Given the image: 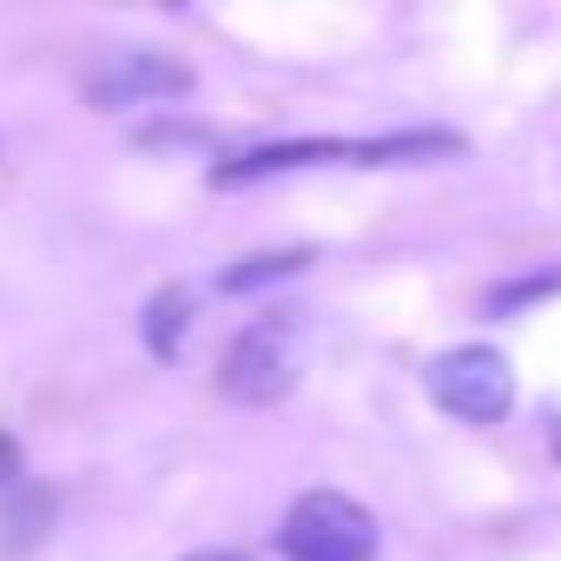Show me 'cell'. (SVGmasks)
I'll return each instance as SVG.
<instances>
[{
    "instance_id": "cell-8",
    "label": "cell",
    "mask_w": 561,
    "mask_h": 561,
    "mask_svg": "<svg viewBox=\"0 0 561 561\" xmlns=\"http://www.w3.org/2000/svg\"><path fill=\"white\" fill-rule=\"evenodd\" d=\"M554 285H561V277H522V285H502V291H495V305L508 311V305H522V298H541V291H554Z\"/></svg>"
},
{
    "instance_id": "cell-11",
    "label": "cell",
    "mask_w": 561,
    "mask_h": 561,
    "mask_svg": "<svg viewBox=\"0 0 561 561\" xmlns=\"http://www.w3.org/2000/svg\"><path fill=\"white\" fill-rule=\"evenodd\" d=\"M554 456H561V436H554Z\"/></svg>"
},
{
    "instance_id": "cell-10",
    "label": "cell",
    "mask_w": 561,
    "mask_h": 561,
    "mask_svg": "<svg viewBox=\"0 0 561 561\" xmlns=\"http://www.w3.org/2000/svg\"><path fill=\"white\" fill-rule=\"evenodd\" d=\"M185 561H251V554H231V548H205V554H185Z\"/></svg>"
},
{
    "instance_id": "cell-1",
    "label": "cell",
    "mask_w": 561,
    "mask_h": 561,
    "mask_svg": "<svg viewBox=\"0 0 561 561\" xmlns=\"http://www.w3.org/2000/svg\"><path fill=\"white\" fill-rule=\"evenodd\" d=\"M285 561H370L377 554V515L337 489H311L291 502L285 528H277Z\"/></svg>"
},
{
    "instance_id": "cell-7",
    "label": "cell",
    "mask_w": 561,
    "mask_h": 561,
    "mask_svg": "<svg viewBox=\"0 0 561 561\" xmlns=\"http://www.w3.org/2000/svg\"><path fill=\"white\" fill-rule=\"evenodd\" d=\"M305 264H311V251H257V257H244V264H231V271H225V291L277 285V277H291V271H305Z\"/></svg>"
},
{
    "instance_id": "cell-4",
    "label": "cell",
    "mask_w": 561,
    "mask_h": 561,
    "mask_svg": "<svg viewBox=\"0 0 561 561\" xmlns=\"http://www.w3.org/2000/svg\"><path fill=\"white\" fill-rule=\"evenodd\" d=\"M185 93H192V67L172 60V54H159V47H113L87 73V100L100 113L152 106V100H185Z\"/></svg>"
},
{
    "instance_id": "cell-5",
    "label": "cell",
    "mask_w": 561,
    "mask_h": 561,
    "mask_svg": "<svg viewBox=\"0 0 561 561\" xmlns=\"http://www.w3.org/2000/svg\"><path fill=\"white\" fill-rule=\"evenodd\" d=\"M54 528V489L47 482H21L0 508V554H34Z\"/></svg>"
},
{
    "instance_id": "cell-6",
    "label": "cell",
    "mask_w": 561,
    "mask_h": 561,
    "mask_svg": "<svg viewBox=\"0 0 561 561\" xmlns=\"http://www.w3.org/2000/svg\"><path fill=\"white\" fill-rule=\"evenodd\" d=\"M185 324H192V291L185 285H165L152 305H146V344H152V357H179V337H185Z\"/></svg>"
},
{
    "instance_id": "cell-3",
    "label": "cell",
    "mask_w": 561,
    "mask_h": 561,
    "mask_svg": "<svg viewBox=\"0 0 561 561\" xmlns=\"http://www.w3.org/2000/svg\"><path fill=\"white\" fill-rule=\"evenodd\" d=\"M430 397L456 416V423H502L515 410V370L502 351H449L430 364Z\"/></svg>"
},
{
    "instance_id": "cell-2",
    "label": "cell",
    "mask_w": 561,
    "mask_h": 561,
    "mask_svg": "<svg viewBox=\"0 0 561 561\" xmlns=\"http://www.w3.org/2000/svg\"><path fill=\"white\" fill-rule=\"evenodd\" d=\"M291 383H298V324L285 311L244 324L218 357V390L231 403H277L291 397Z\"/></svg>"
},
{
    "instance_id": "cell-9",
    "label": "cell",
    "mask_w": 561,
    "mask_h": 561,
    "mask_svg": "<svg viewBox=\"0 0 561 561\" xmlns=\"http://www.w3.org/2000/svg\"><path fill=\"white\" fill-rule=\"evenodd\" d=\"M14 476H21V443H14L8 430H0V489H21Z\"/></svg>"
}]
</instances>
